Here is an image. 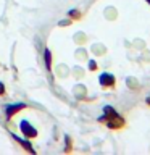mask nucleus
<instances>
[{"label":"nucleus","mask_w":150,"mask_h":155,"mask_svg":"<svg viewBox=\"0 0 150 155\" xmlns=\"http://www.w3.org/2000/svg\"><path fill=\"white\" fill-rule=\"evenodd\" d=\"M44 60H45L47 70L50 71V70H52V52L48 50V48H45V52H44Z\"/></svg>","instance_id":"nucleus-6"},{"label":"nucleus","mask_w":150,"mask_h":155,"mask_svg":"<svg viewBox=\"0 0 150 155\" xmlns=\"http://www.w3.org/2000/svg\"><path fill=\"white\" fill-rule=\"evenodd\" d=\"M147 2H148V3H150V0H147Z\"/></svg>","instance_id":"nucleus-11"},{"label":"nucleus","mask_w":150,"mask_h":155,"mask_svg":"<svg viewBox=\"0 0 150 155\" xmlns=\"http://www.w3.org/2000/svg\"><path fill=\"white\" fill-rule=\"evenodd\" d=\"M3 94H5V84L0 82V95H3Z\"/></svg>","instance_id":"nucleus-9"},{"label":"nucleus","mask_w":150,"mask_h":155,"mask_svg":"<svg viewBox=\"0 0 150 155\" xmlns=\"http://www.w3.org/2000/svg\"><path fill=\"white\" fill-rule=\"evenodd\" d=\"M70 15H71V16H73V18H81V15H79V13H77V12H76V10H71V12H70Z\"/></svg>","instance_id":"nucleus-7"},{"label":"nucleus","mask_w":150,"mask_h":155,"mask_svg":"<svg viewBox=\"0 0 150 155\" xmlns=\"http://www.w3.org/2000/svg\"><path fill=\"white\" fill-rule=\"evenodd\" d=\"M147 105H148V107H150V95H148V97H147Z\"/></svg>","instance_id":"nucleus-10"},{"label":"nucleus","mask_w":150,"mask_h":155,"mask_svg":"<svg viewBox=\"0 0 150 155\" xmlns=\"http://www.w3.org/2000/svg\"><path fill=\"white\" fill-rule=\"evenodd\" d=\"M99 82L102 87H105V89H113L115 84H116V78L113 74H110V73H102L100 78H99Z\"/></svg>","instance_id":"nucleus-2"},{"label":"nucleus","mask_w":150,"mask_h":155,"mask_svg":"<svg viewBox=\"0 0 150 155\" xmlns=\"http://www.w3.org/2000/svg\"><path fill=\"white\" fill-rule=\"evenodd\" d=\"M103 111H105V115L102 118H99L100 123H105V126H108L110 129H121L124 126V120L111 107H105Z\"/></svg>","instance_id":"nucleus-1"},{"label":"nucleus","mask_w":150,"mask_h":155,"mask_svg":"<svg viewBox=\"0 0 150 155\" xmlns=\"http://www.w3.org/2000/svg\"><path fill=\"white\" fill-rule=\"evenodd\" d=\"M19 128H21V131H23V134L26 136L28 139H32V137H37V129L34 128V126L29 123V121H26V120H23L21 123H19Z\"/></svg>","instance_id":"nucleus-3"},{"label":"nucleus","mask_w":150,"mask_h":155,"mask_svg":"<svg viewBox=\"0 0 150 155\" xmlns=\"http://www.w3.org/2000/svg\"><path fill=\"white\" fill-rule=\"evenodd\" d=\"M26 108V104H23V102H19V104H11V105H7L5 107V115H7V118L10 120L13 115H16L19 110Z\"/></svg>","instance_id":"nucleus-4"},{"label":"nucleus","mask_w":150,"mask_h":155,"mask_svg":"<svg viewBox=\"0 0 150 155\" xmlns=\"http://www.w3.org/2000/svg\"><path fill=\"white\" fill-rule=\"evenodd\" d=\"M11 136H13V139L16 140V142H19V144H21V145H23V147L26 149V150H29L31 153H36V150H34V149L31 147V144H29V142H26V140H23V139H19L18 136H15V134H11Z\"/></svg>","instance_id":"nucleus-5"},{"label":"nucleus","mask_w":150,"mask_h":155,"mask_svg":"<svg viewBox=\"0 0 150 155\" xmlns=\"http://www.w3.org/2000/svg\"><path fill=\"white\" fill-rule=\"evenodd\" d=\"M95 68H97V63L95 61H89V70L92 71V70H95Z\"/></svg>","instance_id":"nucleus-8"}]
</instances>
